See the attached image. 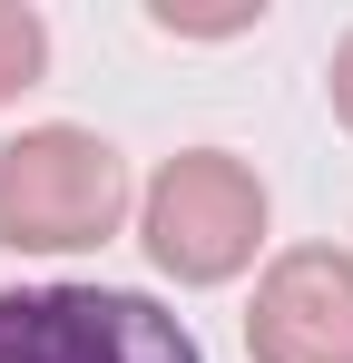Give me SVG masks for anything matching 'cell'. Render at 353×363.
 <instances>
[{
  "mask_svg": "<svg viewBox=\"0 0 353 363\" xmlns=\"http://www.w3.org/2000/svg\"><path fill=\"white\" fill-rule=\"evenodd\" d=\"M138 216V186L99 128L40 118L0 138V245L10 255H89Z\"/></svg>",
  "mask_w": 353,
  "mask_h": 363,
  "instance_id": "cell-1",
  "label": "cell"
},
{
  "mask_svg": "<svg viewBox=\"0 0 353 363\" xmlns=\"http://www.w3.org/2000/svg\"><path fill=\"white\" fill-rule=\"evenodd\" d=\"M265 216L275 196L235 147H176L138 186V245L167 285H235L265 245Z\"/></svg>",
  "mask_w": 353,
  "mask_h": 363,
  "instance_id": "cell-2",
  "label": "cell"
},
{
  "mask_svg": "<svg viewBox=\"0 0 353 363\" xmlns=\"http://www.w3.org/2000/svg\"><path fill=\"white\" fill-rule=\"evenodd\" d=\"M0 363H206L147 285H0Z\"/></svg>",
  "mask_w": 353,
  "mask_h": 363,
  "instance_id": "cell-3",
  "label": "cell"
},
{
  "mask_svg": "<svg viewBox=\"0 0 353 363\" xmlns=\"http://www.w3.org/2000/svg\"><path fill=\"white\" fill-rule=\"evenodd\" d=\"M245 354L255 363H353V255L344 245H285L255 275Z\"/></svg>",
  "mask_w": 353,
  "mask_h": 363,
  "instance_id": "cell-4",
  "label": "cell"
},
{
  "mask_svg": "<svg viewBox=\"0 0 353 363\" xmlns=\"http://www.w3.org/2000/svg\"><path fill=\"white\" fill-rule=\"evenodd\" d=\"M40 79H50V20L30 0H0V108L30 99Z\"/></svg>",
  "mask_w": 353,
  "mask_h": 363,
  "instance_id": "cell-5",
  "label": "cell"
},
{
  "mask_svg": "<svg viewBox=\"0 0 353 363\" xmlns=\"http://www.w3.org/2000/svg\"><path fill=\"white\" fill-rule=\"evenodd\" d=\"M324 99H334V118L353 128V30L334 40V60H324Z\"/></svg>",
  "mask_w": 353,
  "mask_h": 363,
  "instance_id": "cell-6",
  "label": "cell"
}]
</instances>
